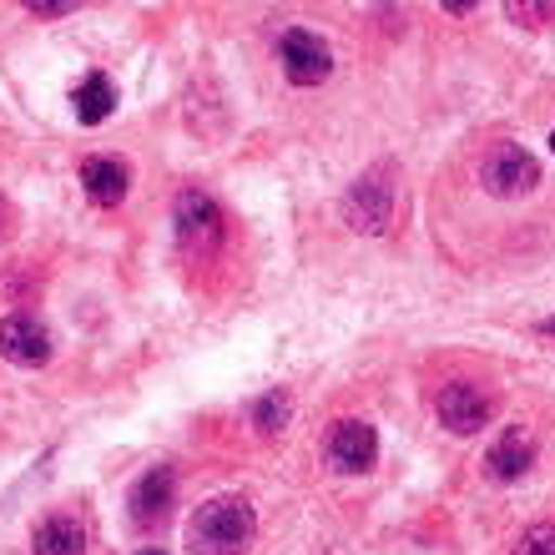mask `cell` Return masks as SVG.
<instances>
[{
    "label": "cell",
    "mask_w": 555,
    "mask_h": 555,
    "mask_svg": "<svg viewBox=\"0 0 555 555\" xmlns=\"http://www.w3.org/2000/svg\"><path fill=\"white\" fill-rule=\"evenodd\" d=\"M253 505L237 495L207 500L203 511L188 520V551L192 555H243L253 545Z\"/></svg>",
    "instance_id": "cell-1"
},
{
    "label": "cell",
    "mask_w": 555,
    "mask_h": 555,
    "mask_svg": "<svg viewBox=\"0 0 555 555\" xmlns=\"http://www.w3.org/2000/svg\"><path fill=\"white\" fill-rule=\"evenodd\" d=\"M480 188L490 197H526V192L541 188V162L530 157L526 146L500 142L490 157L480 162Z\"/></svg>",
    "instance_id": "cell-2"
},
{
    "label": "cell",
    "mask_w": 555,
    "mask_h": 555,
    "mask_svg": "<svg viewBox=\"0 0 555 555\" xmlns=\"http://www.w3.org/2000/svg\"><path fill=\"white\" fill-rule=\"evenodd\" d=\"M278 56H283V76H288L293 87H319L323 76L334 72V56H328V46H323L313 30H304V26L283 30V41H278Z\"/></svg>",
    "instance_id": "cell-3"
},
{
    "label": "cell",
    "mask_w": 555,
    "mask_h": 555,
    "mask_svg": "<svg viewBox=\"0 0 555 555\" xmlns=\"http://www.w3.org/2000/svg\"><path fill=\"white\" fill-rule=\"evenodd\" d=\"M0 353L21 369H41L46 359H51V334H46V323L30 319V313L0 319Z\"/></svg>",
    "instance_id": "cell-4"
},
{
    "label": "cell",
    "mask_w": 555,
    "mask_h": 555,
    "mask_svg": "<svg viewBox=\"0 0 555 555\" xmlns=\"http://www.w3.org/2000/svg\"><path fill=\"white\" fill-rule=\"evenodd\" d=\"M374 454H379L374 424H364V420L334 424V435H328V460H334V469H344V475H364V469L374 465Z\"/></svg>",
    "instance_id": "cell-5"
},
{
    "label": "cell",
    "mask_w": 555,
    "mask_h": 555,
    "mask_svg": "<svg viewBox=\"0 0 555 555\" xmlns=\"http://www.w3.org/2000/svg\"><path fill=\"white\" fill-rule=\"evenodd\" d=\"M485 420H490V395L475 389V384H450L439 395V424L450 435H480Z\"/></svg>",
    "instance_id": "cell-6"
},
{
    "label": "cell",
    "mask_w": 555,
    "mask_h": 555,
    "mask_svg": "<svg viewBox=\"0 0 555 555\" xmlns=\"http://www.w3.org/2000/svg\"><path fill=\"white\" fill-rule=\"evenodd\" d=\"M344 212L359 233H384L389 218H395V192L384 188V177H364V182H353V192L344 197Z\"/></svg>",
    "instance_id": "cell-7"
},
{
    "label": "cell",
    "mask_w": 555,
    "mask_h": 555,
    "mask_svg": "<svg viewBox=\"0 0 555 555\" xmlns=\"http://www.w3.org/2000/svg\"><path fill=\"white\" fill-rule=\"evenodd\" d=\"M177 237H182L192 253H197V248H218V237H222L218 203H212V197H203V192H188V197L177 203Z\"/></svg>",
    "instance_id": "cell-8"
},
{
    "label": "cell",
    "mask_w": 555,
    "mask_h": 555,
    "mask_svg": "<svg viewBox=\"0 0 555 555\" xmlns=\"http://www.w3.org/2000/svg\"><path fill=\"white\" fill-rule=\"evenodd\" d=\"M530 460H535L530 429H526V424H511V429H505V435L495 439V450L485 454V469H490V480L511 485V480H520V475L530 469Z\"/></svg>",
    "instance_id": "cell-9"
},
{
    "label": "cell",
    "mask_w": 555,
    "mask_h": 555,
    "mask_svg": "<svg viewBox=\"0 0 555 555\" xmlns=\"http://www.w3.org/2000/svg\"><path fill=\"white\" fill-rule=\"evenodd\" d=\"M172 490H177V480H172V469L167 465L146 469L142 480H137V490H132V520L137 526H157L162 515H167V505H172Z\"/></svg>",
    "instance_id": "cell-10"
},
{
    "label": "cell",
    "mask_w": 555,
    "mask_h": 555,
    "mask_svg": "<svg viewBox=\"0 0 555 555\" xmlns=\"http://www.w3.org/2000/svg\"><path fill=\"white\" fill-rule=\"evenodd\" d=\"M127 167L121 162H112V157H87L81 162V188H87V197L96 207H117L121 197H127Z\"/></svg>",
    "instance_id": "cell-11"
},
{
    "label": "cell",
    "mask_w": 555,
    "mask_h": 555,
    "mask_svg": "<svg viewBox=\"0 0 555 555\" xmlns=\"http://www.w3.org/2000/svg\"><path fill=\"white\" fill-rule=\"evenodd\" d=\"M36 555H87V530L76 515H51L36 526Z\"/></svg>",
    "instance_id": "cell-12"
},
{
    "label": "cell",
    "mask_w": 555,
    "mask_h": 555,
    "mask_svg": "<svg viewBox=\"0 0 555 555\" xmlns=\"http://www.w3.org/2000/svg\"><path fill=\"white\" fill-rule=\"evenodd\" d=\"M72 106H76V121H81V127H96V121L112 117V106H117V91H112V81H106V76H87V81L76 87Z\"/></svg>",
    "instance_id": "cell-13"
},
{
    "label": "cell",
    "mask_w": 555,
    "mask_h": 555,
    "mask_svg": "<svg viewBox=\"0 0 555 555\" xmlns=\"http://www.w3.org/2000/svg\"><path fill=\"white\" fill-rule=\"evenodd\" d=\"M288 414H293L288 389H268V395L253 404V424H258V435H278V429L288 424Z\"/></svg>",
    "instance_id": "cell-14"
},
{
    "label": "cell",
    "mask_w": 555,
    "mask_h": 555,
    "mask_svg": "<svg viewBox=\"0 0 555 555\" xmlns=\"http://www.w3.org/2000/svg\"><path fill=\"white\" fill-rule=\"evenodd\" d=\"M515 555H555V526H530L515 541Z\"/></svg>",
    "instance_id": "cell-15"
},
{
    "label": "cell",
    "mask_w": 555,
    "mask_h": 555,
    "mask_svg": "<svg viewBox=\"0 0 555 555\" xmlns=\"http://www.w3.org/2000/svg\"><path fill=\"white\" fill-rule=\"evenodd\" d=\"M511 15L515 21H551L555 5H511Z\"/></svg>",
    "instance_id": "cell-16"
},
{
    "label": "cell",
    "mask_w": 555,
    "mask_h": 555,
    "mask_svg": "<svg viewBox=\"0 0 555 555\" xmlns=\"http://www.w3.org/2000/svg\"><path fill=\"white\" fill-rule=\"evenodd\" d=\"M137 555H162V551H137Z\"/></svg>",
    "instance_id": "cell-17"
},
{
    "label": "cell",
    "mask_w": 555,
    "mask_h": 555,
    "mask_svg": "<svg viewBox=\"0 0 555 555\" xmlns=\"http://www.w3.org/2000/svg\"><path fill=\"white\" fill-rule=\"evenodd\" d=\"M551 146H555V132H551Z\"/></svg>",
    "instance_id": "cell-18"
}]
</instances>
